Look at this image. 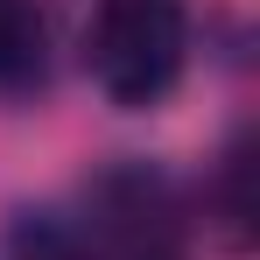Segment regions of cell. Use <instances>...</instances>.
<instances>
[{
  "label": "cell",
  "instance_id": "cell-3",
  "mask_svg": "<svg viewBox=\"0 0 260 260\" xmlns=\"http://www.w3.org/2000/svg\"><path fill=\"white\" fill-rule=\"evenodd\" d=\"M56 63L43 0H0V99H36Z\"/></svg>",
  "mask_w": 260,
  "mask_h": 260
},
{
  "label": "cell",
  "instance_id": "cell-1",
  "mask_svg": "<svg viewBox=\"0 0 260 260\" xmlns=\"http://www.w3.org/2000/svg\"><path fill=\"white\" fill-rule=\"evenodd\" d=\"M85 63L113 106L127 113L162 106L190 71V7L183 0H99L85 28Z\"/></svg>",
  "mask_w": 260,
  "mask_h": 260
},
{
  "label": "cell",
  "instance_id": "cell-5",
  "mask_svg": "<svg viewBox=\"0 0 260 260\" xmlns=\"http://www.w3.org/2000/svg\"><path fill=\"white\" fill-rule=\"evenodd\" d=\"M246 176H253V141L239 134L218 155V183H211V211L225 218V239L232 246H253V190H246Z\"/></svg>",
  "mask_w": 260,
  "mask_h": 260
},
{
  "label": "cell",
  "instance_id": "cell-2",
  "mask_svg": "<svg viewBox=\"0 0 260 260\" xmlns=\"http://www.w3.org/2000/svg\"><path fill=\"white\" fill-rule=\"evenodd\" d=\"M85 239L99 260H190V197L155 162H113L85 183Z\"/></svg>",
  "mask_w": 260,
  "mask_h": 260
},
{
  "label": "cell",
  "instance_id": "cell-4",
  "mask_svg": "<svg viewBox=\"0 0 260 260\" xmlns=\"http://www.w3.org/2000/svg\"><path fill=\"white\" fill-rule=\"evenodd\" d=\"M0 260H99V246L63 211H21L0 239Z\"/></svg>",
  "mask_w": 260,
  "mask_h": 260
}]
</instances>
